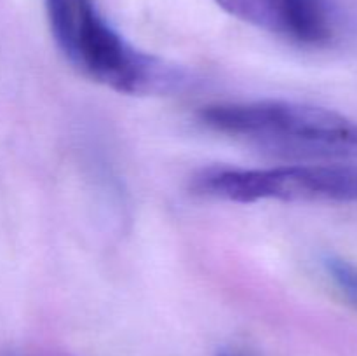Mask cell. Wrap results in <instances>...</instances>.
<instances>
[{
  "label": "cell",
  "instance_id": "obj_7",
  "mask_svg": "<svg viewBox=\"0 0 357 356\" xmlns=\"http://www.w3.org/2000/svg\"><path fill=\"white\" fill-rule=\"evenodd\" d=\"M218 356H248L246 353H241V351H223L220 353Z\"/></svg>",
  "mask_w": 357,
  "mask_h": 356
},
{
  "label": "cell",
  "instance_id": "obj_5",
  "mask_svg": "<svg viewBox=\"0 0 357 356\" xmlns=\"http://www.w3.org/2000/svg\"><path fill=\"white\" fill-rule=\"evenodd\" d=\"M225 13L248 24L284 35L281 0H213Z\"/></svg>",
  "mask_w": 357,
  "mask_h": 356
},
{
  "label": "cell",
  "instance_id": "obj_6",
  "mask_svg": "<svg viewBox=\"0 0 357 356\" xmlns=\"http://www.w3.org/2000/svg\"><path fill=\"white\" fill-rule=\"evenodd\" d=\"M328 278L333 281L344 299L357 309V265L335 253H326L321 260Z\"/></svg>",
  "mask_w": 357,
  "mask_h": 356
},
{
  "label": "cell",
  "instance_id": "obj_3",
  "mask_svg": "<svg viewBox=\"0 0 357 356\" xmlns=\"http://www.w3.org/2000/svg\"><path fill=\"white\" fill-rule=\"evenodd\" d=\"M190 188L230 202H357V164L208 168L192 178Z\"/></svg>",
  "mask_w": 357,
  "mask_h": 356
},
{
  "label": "cell",
  "instance_id": "obj_4",
  "mask_svg": "<svg viewBox=\"0 0 357 356\" xmlns=\"http://www.w3.org/2000/svg\"><path fill=\"white\" fill-rule=\"evenodd\" d=\"M284 35L307 45H323L335 35L333 10L328 0H281Z\"/></svg>",
  "mask_w": 357,
  "mask_h": 356
},
{
  "label": "cell",
  "instance_id": "obj_2",
  "mask_svg": "<svg viewBox=\"0 0 357 356\" xmlns=\"http://www.w3.org/2000/svg\"><path fill=\"white\" fill-rule=\"evenodd\" d=\"M199 121L229 138L300 159H357V122L340 112L295 101L216 103Z\"/></svg>",
  "mask_w": 357,
  "mask_h": 356
},
{
  "label": "cell",
  "instance_id": "obj_1",
  "mask_svg": "<svg viewBox=\"0 0 357 356\" xmlns=\"http://www.w3.org/2000/svg\"><path fill=\"white\" fill-rule=\"evenodd\" d=\"M49 30L66 61L87 79L131 96L188 89L187 68L135 47L110 24L96 0H44Z\"/></svg>",
  "mask_w": 357,
  "mask_h": 356
}]
</instances>
